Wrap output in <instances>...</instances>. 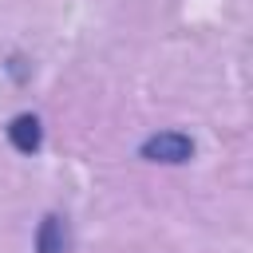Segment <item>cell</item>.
I'll return each mask as SVG.
<instances>
[{
    "instance_id": "1",
    "label": "cell",
    "mask_w": 253,
    "mask_h": 253,
    "mask_svg": "<svg viewBox=\"0 0 253 253\" xmlns=\"http://www.w3.org/2000/svg\"><path fill=\"white\" fill-rule=\"evenodd\" d=\"M142 158L146 162H162V166H182L194 158V138L182 130H158L142 142Z\"/></svg>"
},
{
    "instance_id": "2",
    "label": "cell",
    "mask_w": 253,
    "mask_h": 253,
    "mask_svg": "<svg viewBox=\"0 0 253 253\" xmlns=\"http://www.w3.org/2000/svg\"><path fill=\"white\" fill-rule=\"evenodd\" d=\"M8 142H12L20 154H36V150L43 146V126H40V119H36V115H16V119L8 123Z\"/></svg>"
},
{
    "instance_id": "3",
    "label": "cell",
    "mask_w": 253,
    "mask_h": 253,
    "mask_svg": "<svg viewBox=\"0 0 253 253\" xmlns=\"http://www.w3.org/2000/svg\"><path fill=\"white\" fill-rule=\"evenodd\" d=\"M67 225H63V217H55V213H47L43 221H40V229H36V253H67Z\"/></svg>"
}]
</instances>
